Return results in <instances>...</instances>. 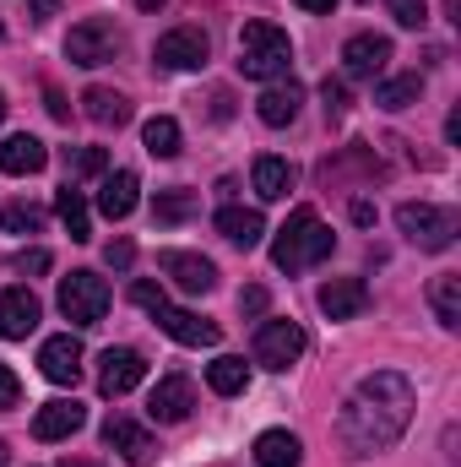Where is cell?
Listing matches in <instances>:
<instances>
[{"mask_svg":"<svg viewBox=\"0 0 461 467\" xmlns=\"http://www.w3.org/2000/svg\"><path fill=\"white\" fill-rule=\"evenodd\" d=\"M413 424V386L407 375L396 369H374L353 386V397L343 402V419H337V435L353 457H374V451H391Z\"/></svg>","mask_w":461,"mask_h":467,"instance_id":"6da1fadb","label":"cell"},{"mask_svg":"<svg viewBox=\"0 0 461 467\" xmlns=\"http://www.w3.org/2000/svg\"><path fill=\"white\" fill-rule=\"evenodd\" d=\"M332 250H337V234L315 218V207H299V213L277 229V239H271V261H277V272H304V266L326 261Z\"/></svg>","mask_w":461,"mask_h":467,"instance_id":"7a4b0ae2","label":"cell"},{"mask_svg":"<svg viewBox=\"0 0 461 467\" xmlns=\"http://www.w3.org/2000/svg\"><path fill=\"white\" fill-rule=\"evenodd\" d=\"M293 66V44L282 27L271 22H244L239 27V71L255 77V82H282Z\"/></svg>","mask_w":461,"mask_h":467,"instance_id":"3957f363","label":"cell"},{"mask_svg":"<svg viewBox=\"0 0 461 467\" xmlns=\"http://www.w3.org/2000/svg\"><path fill=\"white\" fill-rule=\"evenodd\" d=\"M396 229L407 234L418 250H451L461 223H456L451 207H435V202H402V207H396Z\"/></svg>","mask_w":461,"mask_h":467,"instance_id":"277c9868","label":"cell"},{"mask_svg":"<svg viewBox=\"0 0 461 467\" xmlns=\"http://www.w3.org/2000/svg\"><path fill=\"white\" fill-rule=\"evenodd\" d=\"M60 316L71 327H98L109 316V283L98 272H71L60 283Z\"/></svg>","mask_w":461,"mask_h":467,"instance_id":"5b68a950","label":"cell"},{"mask_svg":"<svg viewBox=\"0 0 461 467\" xmlns=\"http://www.w3.org/2000/svg\"><path fill=\"white\" fill-rule=\"evenodd\" d=\"M115 49H119V33H115V22H104V16H87V22H77L66 33V60L71 66H109Z\"/></svg>","mask_w":461,"mask_h":467,"instance_id":"8992f818","label":"cell"},{"mask_svg":"<svg viewBox=\"0 0 461 467\" xmlns=\"http://www.w3.org/2000/svg\"><path fill=\"white\" fill-rule=\"evenodd\" d=\"M299 353H304V327L299 321H261L255 327V364L288 369V364H299Z\"/></svg>","mask_w":461,"mask_h":467,"instance_id":"52a82bcc","label":"cell"},{"mask_svg":"<svg viewBox=\"0 0 461 467\" xmlns=\"http://www.w3.org/2000/svg\"><path fill=\"white\" fill-rule=\"evenodd\" d=\"M152 321H158L174 343H185V348H212V343L223 337V327H218V321H207V316H196V310H174L169 299L152 310Z\"/></svg>","mask_w":461,"mask_h":467,"instance_id":"ba28073f","label":"cell"},{"mask_svg":"<svg viewBox=\"0 0 461 467\" xmlns=\"http://www.w3.org/2000/svg\"><path fill=\"white\" fill-rule=\"evenodd\" d=\"M152 60L163 71H196V66H207V33L201 27H174V33L158 38Z\"/></svg>","mask_w":461,"mask_h":467,"instance_id":"9c48e42d","label":"cell"},{"mask_svg":"<svg viewBox=\"0 0 461 467\" xmlns=\"http://www.w3.org/2000/svg\"><path fill=\"white\" fill-rule=\"evenodd\" d=\"M190 408H196V386H190L185 375L158 380V386H152V397H147V419H158V424H185V419H190Z\"/></svg>","mask_w":461,"mask_h":467,"instance_id":"30bf717a","label":"cell"},{"mask_svg":"<svg viewBox=\"0 0 461 467\" xmlns=\"http://www.w3.org/2000/svg\"><path fill=\"white\" fill-rule=\"evenodd\" d=\"M385 60H391V38H380V33H358V38H347L343 44V71L353 77V82L380 77Z\"/></svg>","mask_w":461,"mask_h":467,"instance_id":"8fae6325","label":"cell"},{"mask_svg":"<svg viewBox=\"0 0 461 467\" xmlns=\"http://www.w3.org/2000/svg\"><path fill=\"white\" fill-rule=\"evenodd\" d=\"M158 266L185 288V294H212L218 288V266L207 261V255H190V250H163L158 255Z\"/></svg>","mask_w":461,"mask_h":467,"instance_id":"7c38bea8","label":"cell"},{"mask_svg":"<svg viewBox=\"0 0 461 467\" xmlns=\"http://www.w3.org/2000/svg\"><path fill=\"white\" fill-rule=\"evenodd\" d=\"M147 380V358L136 348H109L104 353V369H98V391L104 397H125Z\"/></svg>","mask_w":461,"mask_h":467,"instance_id":"4fadbf2b","label":"cell"},{"mask_svg":"<svg viewBox=\"0 0 461 467\" xmlns=\"http://www.w3.org/2000/svg\"><path fill=\"white\" fill-rule=\"evenodd\" d=\"M315 305L326 310V321H358L369 310V288L358 277H332V283H321Z\"/></svg>","mask_w":461,"mask_h":467,"instance_id":"5bb4252c","label":"cell"},{"mask_svg":"<svg viewBox=\"0 0 461 467\" xmlns=\"http://www.w3.org/2000/svg\"><path fill=\"white\" fill-rule=\"evenodd\" d=\"M38 369H44V380H55V386H77V375H82V343H77L71 332L49 337V343L38 348Z\"/></svg>","mask_w":461,"mask_h":467,"instance_id":"9a60e30c","label":"cell"},{"mask_svg":"<svg viewBox=\"0 0 461 467\" xmlns=\"http://www.w3.org/2000/svg\"><path fill=\"white\" fill-rule=\"evenodd\" d=\"M299 104H304V88H299L293 77H282V82H271V88L255 99V115H261V125L282 130V125H293V119H299Z\"/></svg>","mask_w":461,"mask_h":467,"instance_id":"2e32d148","label":"cell"},{"mask_svg":"<svg viewBox=\"0 0 461 467\" xmlns=\"http://www.w3.org/2000/svg\"><path fill=\"white\" fill-rule=\"evenodd\" d=\"M38 316H44V305H38L27 288H5V294H0V337H5V343L27 337V332L38 327Z\"/></svg>","mask_w":461,"mask_h":467,"instance_id":"e0dca14e","label":"cell"},{"mask_svg":"<svg viewBox=\"0 0 461 467\" xmlns=\"http://www.w3.org/2000/svg\"><path fill=\"white\" fill-rule=\"evenodd\" d=\"M136 202H141V180L130 174V169H115V174H104V185H98V213L119 223V218H130L136 213Z\"/></svg>","mask_w":461,"mask_h":467,"instance_id":"ac0fdd59","label":"cell"},{"mask_svg":"<svg viewBox=\"0 0 461 467\" xmlns=\"http://www.w3.org/2000/svg\"><path fill=\"white\" fill-rule=\"evenodd\" d=\"M82 424H87V408L71 402V397H60V402H44V408H38L33 435H38V441H66V435H77Z\"/></svg>","mask_w":461,"mask_h":467,"instance_id":"d6986e66","label":"cell"},{"mask_svg":"<svg viewBox=\"0 0 461 467\" xmlns=\"http://www.w3.org/2000/svg\"><path fill=\"white\" fill-rule=\"evenodd\" d=\"M44 163H49V147H44L38 136L22 130V136H5V141H0V174H16V180H22V174H38Z\"/></svg>","mask_w":461,"mask_h":467,"instance_id":"ffe728a7","label":"cell"},{"mask_svg":"<svg viewBox=\"0 0 461 467\" xmlns=\"http://www.w3.org/2000/svg\"><path fill=\"white\" fill-rule=\"evenodd\" d=\"M104 446H115L119 457H125V462L130 467H141V462H152V435H147V430H141V424H130V419H109V424H104Z\"/></svg>","mask_w":461,"mask_h":467,"instance_id":"44dd1931","label":"cell"},{"mask_svg":"<svg viewBox=\"0 0 461 467\" xmlns=\"http://www.w3.org/2000/svg\"><path fill=\"white\" fill-rule=\"evenodd\" d=\"M82 115L93 125H104V130H119V125H130V99L115 93V88H87L82 93Z\"/></svg>","mask_w":461,"mask_h":467,"instance_id":"7402d4cb","label":"cell"},{"mask_svg":"<svg viewBox=\"0 0 461 467\" xmlns=\"http://www.w3.org/2000/svg\"><path fill=\"white\" fill-rule=\"evenodd\" d=\"M218 234H223L229 244H239V250H255V244L266 239V218H261L255 207H223V213H218Z\"/></svg>","mask_w":461,"mask_h":467,"instance_id":"603a6c76","label":"cell"},{"mask_svg":"<svg viewBox=\"0 0 461 467\" xmlns=\"http://www.w3.org/2000/svg\"><path fill=\"white\" fill-rule=\"evenodd\" d=\"M250 180H255V196L261 202H282L288 191H293V163L288 158H255V169H250Z\"/></svg>","mask_w":461,"mask_h":467,"instance_id":"cb8c5ba5","label":"cell"},{"mask_svg":"<svg viewBox=\"0 0 461 467\" xmlns=\"http://www.w3.org/2000/svg\"><path fill=\"white\" fill-rule=\"evenodd\" d=\"M299 462H304L299 435H288V430H266V435H255V467H299Z\"/></svg>","mask_w":461,"mask_h":467,"instance_id":"d4e9b609","label":"cell"},{"mask_svg":"<svg viewBox=\"0 0 461 467\" xmlns=\"http://www.w3.org/2000/svg\"><path fill=\"white\" fill-rule=\"evenodd\" d=\"M429 305H435V321H440L446 332H456V327H461V277H456V272L435 277V288H429Z\"/></svg>","mask_w":461,"mask_h":467,"instance_id":"484cf974","label":"cell"},{"mask_svg":"<svg viewBox=\"0 0 461 467\" xmlns=\"http://www.w3.org/2000/svg\"><path fill=\"white\" fill-rule=\"evenodd\" d=\"M207 386H212L218 397H239V391L250 386V364H244V358H233V353L212 358V364H207Z\"/></svg>","mask_w":461,"mask_h":467,"instance_id":"4316f807","label":"cell"},{"mask_svg":"<svg viewBox=\"0 0 461 467\" xmlns=\"http://www.w3.org/2000/svg\"><path fill=\"white\" fill-rule=\"evenodd\" d=\"M55 213H60V223L71 229V239H77V244H82V239H93V218H87L82 191H71V185H66V191L55 196Z\"/></svg>","mask_w":461,"mask_h":467,"instance_id":"83f0119b","label":"cell"},{"mask_svg":"<svg viewBox=\"0 0 461 467\" xmlns=\"http://www.w3.org/2000/svg\"><path fill=\"white\" fill-rule=\"evenodd\" d=\"M141 147H147L152 158H174V152H179V119H169V115L147 119V125H141Z\"/></svg>","mask_w":461,"mask_h":467,"instance_id":"f1b7e54d","label":"cell"},{"mask_svg":"<svg viewBox=\"0 0 461 467\" xmlns=\"http://www.w3.org/2000/svg\"><path fill=\"white\" fill-rule=\"evenodd\" d=\"M418 99H424V77H391L374 93V104H385V109H413Z\"/></svg>","mask_w":461,"mask_h":467,"instance_id":"f546056e","label":"cell"},{"mask_svg":"<svg viewBox=\"0 0 461 467\" xmlns=\"http://www.w3.org/2000/svg\"><path fill=\"white\" fill-rule=\"evenodd\" d=\"M190 213H196V196H190V191H169V196H158V207H152L158 223H179V218H190Z\"/></svg>","mask_w":461,"mask_h":467,"instance_id":"4dcf8cb0","label":"cell"},{"mask_svg":"<svg viewBox=\"0 0 461 467\" xmlns=\"http://www.w3.org/2000/svg\"><path fill=\"white\" fill-rule=\"evenodd\" d=\"M0 223H5V234H38L44 229V213L27 207V202H11V207L0 213Z\"/></svg>","mask_w":461,"mask_h":467,"instance_id":"1f68e13d","label":"cell"},{"mask_svg":"<svg viewBox=\"0 0 461 467\" xmlns=\"http://www.w3.org/2000/svg\"><path fill=\"white\" fill-rule=\"evenodd\" d=\"M385 5H391V16L402 27H424L429 22V0H385Z\"/></svg>","mask_w":461,"mask_h":467,"instance_id":"d6a6232c","label":"cell"},{"mask_svg":"<svg viewBox=\"0 0 461 467\" xmlns=\"http://www.w3.org/2000/svg\"><path fill=\"white\" fill-rule=\"evenodd\" d=\"M71 169H77V174H104V169H109V152H104V147H82V152L71 158Z\"/></svg>","mask_w":461,"mask_h":467,"instance_id":"836d02e7","label":"cell"},{"mask_svg":"<svg viewBox=\"0 0 461 467\" xmlns=\"http://www.w3.org/2000/svg\"><path fill=\"white\" fill-rule=\"evenodd\" d=\"M321 99H326V115H332V119L347 115V88H343V82H332V77H326V82H321Z\"/></svg>","mask_w":461,"mask_h":467,"instance_id":"e575fe53","label":"cell"},{"mask_svg":"<svg viewBox=\"0 0 461 467\" xmlns=\"http://www.w3.org/2000/svg\"><path fill=\"white\" fill-rule=\"evenodd\" d=\"M49 266H55L49 250H22V255H16V272H49Z\"/></svg>","mask_w":461,"mask_h":467,"instance_id":"d590c367","label":"cell"},{"mask_svg":"<svg viewBox=\"0 0 461 467\" xmlns=\"http://www.w3.org/2000/svg\"><path fill=\"white\" fill-rule=\"evenodd\" d=\"M130 299H136L141 310H158V305H163V288H158V283H136V288H130Z\"/></svg>","mask_w":461,"mask_h":467,"instance_id":"8d00e7d4","label":"cell"},{"mask_svg":"<svg viewBox=\"0 0 461 467\" xmlns=\"http://www.w3.org/2000/svg\"><path fill=\"white\" fill-rule=\"evenodd\" d=\"M16 397H22V380L0 364V408H16Z\"/></svg>","mask_w":461,"mask_h":467,"instance_id":"74e56055","label":"cell"},{"mask_svg":"<svg viewBox=\"0 0 461 467\" xmlns=\"http://www.w3.org/2000/svg\"><path fill=\"white\" fill-rule=\"evenodd\" d=\"M239 310L244 316H266V288H244L239 294Z\"/></svg>","mask_w":461,"mask_h":467,"instance_id":"f35d334b","label":"cell"},{"mask_svg":"<svg viewBox=\"0 0 461 467\" xmlns=\"http://www.w3.org/2000/svg\"><path fill=\"white\" fill-rule=\"evenodd\" d=\"M130 261H136V244H130V239H119V244H109V266H119V272H125Z\"/></svg>","mask_w":461,"mask_h":467,"instance_id":"ab89813d","label":"cell"},{"mask_svg":"<svg viewBox=\"0 0 461 467\" xmlns=\"http://www.w3.org/2000/svg\"><path fill=\"white\" fill-rule=\"evenodd\" d=\"M44 99H49V115H55V119H71V104H66V93H60V88H44Z\"/></svg>","mask_w":461,"mask_h":467,"instance_id":"60d3db41","label":"cell"},{"mask_svg":"<svg viewBox=\"0 0 461 467\" xmlns=\"http://www.w3.org/2000/svg\"><path fill=\"white\" fill-rule=\"evenodd\" d=\"M55 11H60V0H27V16H33V22H49Z\"/></svg>","mask_w":461,"mask_h":467,"instance_id":"b9f144b4","label":"cell"},{"mask_svg":"<svg viewBox=\"0 0 461 467\" xmlns=\"http://www.w3.org/2000/svg\"><path fill=\"white\" fill-rule=\"evenodd\" d=\"M293 5H304V11H321V16H332L343 0H293Z\"/></svg>","mask_w":461,"mask_h":467,"instance_id":"7bdbcfd3","label":"cell"},{"mask_svg":"<svg viewBox=\"0 0 461 467\" xmlns=\"http://www.w3.org/2000/svg\"><path fill=\"white\" fill-rule=\"evenodd\" d=\"M353 223H364V229H369V223H374V207H369V202H353Z\"/></svg>","mask_w":461,"mask_h":467,"instance_id":"ee69618b","label":"cell"},{"mask_svg":"<svg viewBox=\"0 0 461 467\" xmlns=\"http://www.w3.org/2000/svg\"><path fill=\"white\" fill-rule=\"evenodd\" d=\"M136 5H141V11H158V5H163V0H136Z\"/></svg>","mask_w":461,"mask_h":467,"instance_id":"f6af8a7d","label":"cell"},{"mask_svg":"<svg viewBox=\"0 0 461 467\" xmlns=\"http://www.w3.org/2000/svg\"><path fill=\"white\" fill-rule=\"evenodd\" d=\"M5 109H11V104H5V93H0V119H5Z\"/></svg>","mask_w":461,"mask_h":467,"instance_id":"bcb514c9","label":"cell"},{"mask_svg":"<svg viewBox=\"0 0 461 467\" xmlns=\"http://www.w3.org/2000/svg\"><path fill=\"white\" fill-rule=\"evenodd\" d=\"M66 467H93V462H66Z\"/></svg>","mask_w":461,"mask_h":467,"instance_id":"7dc6e473","label":"cell"},{"mask_svg":"<svg viewBox=\"0 0 461 467\" xmlns=\"http://www.w3.org/2000/svg\"><path fill=\"white\" fill-rule=\"evenodd\" d=\"M0 467H5V446H0Z\"/></svg>","mask_w":461,"mask_h":467,"instance_id":"c3c4849f","label":"cell"}]
</instances>
